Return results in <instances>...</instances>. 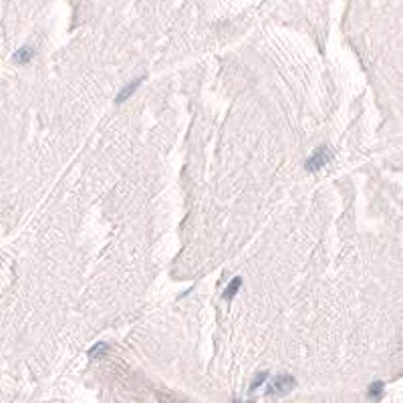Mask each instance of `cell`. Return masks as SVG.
I'll list each match as a JSON object with an SVG mask.
<instances>
[{
	"mask_svg": "<svg viewBox=\"0 0 403 403\" xmlns=\"http://www.w3.org/2000/svg\"><path fill=\"white\" fill-rule=\"evenodd\" d=\"M294 385H296V381H294L292 375L281 373V375H276L274 381L270 383L268 395H272V397H274V395H276V397H283V395H287V393H290V391L294 389Z\"/></svg>",
	"mask_w": 403,
	"mask_h": 403,
	"instance_id": "cell-1",
	"label": "cell"
},
{
	"mask_svg": "<svg viewBox=\"0 0 403 403\" xmlns=\"http://www.w3.org/2000/svg\"><path fill=\"white\" fill-rule=\"evenodd\" d=\"M331 151L329 149H325V147H319L311 158H308V162H306V170L308 172H317V170H321L325 164H329L331 162Z\"/></svg>",
	"mask_w": 403,
	"mask_h": 403,
	"instance_id": "cell-2",
	"label": "cell"
},
{
	"mask_svg": "<svg viewBox=\"0 0 403 403\" xmlns=\"http://www.w3.org/2000/svg\"><path fill=\"white\" fill-rule=\"evenodd\" d=\"M141 81H143V77H139V79L131 81V83H129V85H127V87H125V89H123V91H121V93L117 95V103H123L125 99H129V97H131V95H133V93H135V91L139 89Z\"/></svg>",
	"mask_w": 403,
	"mask_h": 403,
	"instance_id": "cell-3",
	"label": "cell"
},
{
	"mask_svg": "<svg viewBox=\"0 0 403 403\" xmlns=\"http://www.w3.org/2000/svg\"><path fill=\"white\" fill-rule=\"evenodd\" d=\"M33 57H35V49H33V47H22V49L14 55V63H18V65H26Z\"/></svg>",
	"mask_w": 403,
	"mask_h": 403,
	"instance_id": "cell-4",
	"label": "cell"
},
{
	"mask_svg": "<svg viewBox=\"0 0 403 403\" xmlns=\"http://www.w3.org/2000/svg\"><path fill=\"white\" fill-rule=\"evenodd\" d=\"M240 285H242V281L240 278H234L230 285H228V288H226V292H224V296L226 298H234V294L238 292V288H240Z\"/></svg>",
	"mask_w": 403,
	"mask_h": 403,
	"instance_id": "cell-5",
	"label": "cell"
},
{
	"mask_svg": "<svg viewBox=\"0 0 403 403\" xmlns=\"http://www.w3.org/2000/svg\"><path fill=\"white\" fill-rule=\"evenodd\" d=\"M266 377H268V373H266V371H262V373H258V375L254 377V381H252V385H250V391H256V389H258V385H262V383L266 381Z\"/></svg>",
	"mask_w": 403,
	"mask_h": 403,
	"instance_id": "cell-6",
	"label": "cell"
},
{
	"mask_svg": "<svg viewBox=\"0 0 403 403\" xmlns=\"http://www.w3.org/2000/svg\"><path fill=\"white\" fill-rule=\"evenodd\" d=\"M381 393H383V383H375V385L369 387V395L371 397H379Z\"/></svg>",
	"mask_w": 403,
	"mask_h": 403,
	"instance_id": "cell-7",
	"label": "cell"
},
{
	"mask_svg": "<svg viewBox=\"0 0 403 403\" xmlns=\"http://www.w3.org/2000/svg\"><path fill=\"white\" fill-rule=\"evenodd\" d=\"M105 351H107V345H105V343H101V345H95V347H93L89 355H91V357H95V355H103Z\"/></svg>",
	"mask_w": 403,
	"mask_h": 403,
	"instance_id": "cell-8",
	"label": "cell"
}]
</instances>
